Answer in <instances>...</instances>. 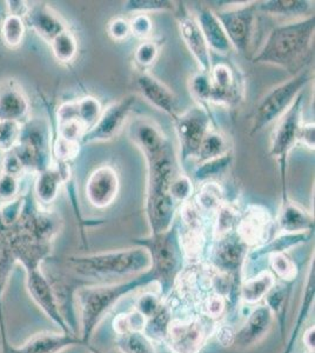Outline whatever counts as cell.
Returning <instances> with one entry per match:
<instances>
[{
    "instance_id": "cell-35",
    "label": "cell",
    "mask_w": 315,
    "mask_h": 353,
    "mask_svg": "<svg viewBox=\"0 0 315 353\" xmlns=\"http://www.w3.org/2000/svg\"><path fill=\"white\" fill-rule=\"evenodd\" d=\"M196 204L203 212H216L225 204L221 186L214 181H206L196 196Z\"/></svg>"
},
{
    "instance_id": "cell-32",
    "label": "cell",
    "mask_w": 315,
    "mask_h": 353,
    "mask_svg": "<svg viewBox=\"0 0 315 353\" xmlns=\"http://www.w3.org/2000/svg\"><path fill=\"white\" fill-rule=\"evenodd\" d=\"M116 345L120 353H158L153 341L143 331L116 336Z\"/></svg>"
},
{
    "instance_id": "cell-43",
    "label": "cell",
    "mask_w": 315,
    "mask_h": 353,
    "mask_svg": "<svg viewBox=\"0 0 315 353\" xmlns=\"http://www.w3.org/2000/svg\"><path fill=\"white\" fill-rule=\"evenodd\" d=\"M164 301L161 296H156V293L146 292L136 299L134 310L148 321L159 312L164 306Z\"/></svg>"
},
{
    "instance_id": "cell-31",
    "label": "cell",
    "mask_w": 315,
    "mask_h": 353,
    "mask_svg": "<svg viewBox=\"0 0 315 353\" xmlns=\"http://www.w3.org/2000/svg\"><path fill=\"white\" fill-rule=\"evenodd\" d=\"M311 4V1L300 0H268L256 3V8L270 16L300 17L309 11Z\"/></svg>"
},
{
    "instance_id": "cell-20",
    "label": "cell",
    "mask_w": 315,
    "mask_h": 353,
    "mask_svg": "<svg viewBox=\"0 0 315 353\" xmlns=\"http://www.w3.org/2000/svg\"><path fill=\"white\" fill-rule=\"evenodd\" d=\"M70 178L68 163L56 161V164H51L48 170L37 174L36 183L33 186V194L37 204L41 209L50 210L48 208L54 203L60 188L68 181Z\"/></svg>"
},
{
    "instance_id": "cell-13",
    "label": "cell",
    "mask_w": 315,
    "mask_h": 353,
    "mask_svg": "<svg viewBox=\"0 0 315 353\" xmlns=\"http://www.w3.org/2000/svg\"><path fill=\"white\" fill-rule=\"evenodd\" d=\"M134 104L136 97L130 94L108 105L106 109L101 111L96 124L85 133L81 144L108 141L114 138L124 128Z\"/></svg>"
},
{
    "instance_id": "cell-18",
    "label": "cell",
    "mask_w": 315,
    "mask_h": 353,
    "mask_svg": "<svg viewBox=\"0 0 315 353\" xmlns=\"http://www.w3.org/2000/svg\"><path fill=\"white\" fill-rule=\"evenodd\" d=\"M271 217L267 210L251 205L236 224V236L247 248H260L266 243Z\"/></svg>"
},
{
    "instance_id": "cell-16",
    "label": "cell",
    "mask_w": 315,
    "mask_h": 353,
    "mask_svg": "<svg viewBox=\"0 0 315 353\" xmlns=\"http://www.w3.org/2000/svg\"><path fill=\"white\" fill-rule=\"evenodd\" d=\"M216 241L213 250L214 269L233 277H240L243 261L247 259V246L233 232L216 238Z\"/></svg>"
},
{
    "instance_id": "cell-14",
    "label": "cell",
    "mask_w": 315,
    "mask_h": 353,
    "mask_svg": "<svg viewBox=\"0 0 315 353\" xmlns=\"http://www.w3.org/2000/svg\"><path fill=\"white\" fill-rule=\"evenodd\" d=\"M77 346L84 347L77 334L43 331L34 333L20 345H13L8 341L0 344V353H61Z\"/></svg>"
},
{
    "instance_id": "cell-46",
    "label": "cell",
    "mask_w": 315,
    "mask_h": 353,
    "mask_svg": "<svg viewBox=\"0 0 315 353\" xmlns=\"http://www.w3.org/2000/svg\"><path fill=\"white\" fill-rule=\"evenodd\" d=\"M227 298L223 297L221 294L218 293L212 294L211 297H207L203 301V306H201L203 316L211 321H216L221 317L227 309Z\"/></svg>"
},
{
    "instance_id": "cell-23",
    "label": "cell",
    "mask_w": 315,
    "mask_h": 353,
    "mask_svg": "<svg viewBox=\"0 0 315 353\" xmlns=\"http://www.w3.org/2000/svg\"><path fill=\"white\" fill-rule=\"evenodd\" d=\"M24 21L43 41L48 44L58 34L68 30V26L65 25L61 17L51 6L43 3L30 5V10Z\"/></svg>"
},
{
    "instance_id": "cell-58",
    "label": "cell",
    "mask_w": 315,
    "mask_h": 353,
    "mask_svg": "<svg viewBox=\"0 0 315 353\" xmlns=\"http://www.w3.org/2000/svg\"><path fill=\"white\" fill-rule=\"evenodd\" d=\"M90 353H106V352H103V351H100V350L96 349V347H92V349H90Z\"/></svg>"
},
{
    "instance_id": "cell-42",
    "label": "cell",
    "mask_w": 315,
    "mask_h": 353,
    "mask_svg": "<svg viewBox=\"0 0 315 353\" xmlns=\"http://www.w3.org/2000/svg\"><path fill=\"white\" fill-rule=\"evenodd\" d=\"M239 221V216L236 210L232 209L230 205L223 204L216 211V223L214 233L216 237H223L236 228Z\"/></svg>"
},
{
    "instance_id": "cell-7",
    "label": "cell",
    "mask_w": 315,
    "mask_h": 353,
    "mask_svg": "<svg viewBox=\"0 0 315 353\" xmlns=\"http://www.w3.org/2000/svg\"><path fill=\"white\" fill-rule=\"evenodd\" d=\"M24 166L25 173L43 172L52 161L51 130L41 119H28L21 124L18 144L12 150Z\"/></svg>"
},
{
    "instance_id": "cell-5",
    "label": "cell",
    "mask_w": 315,
    "mask_h": 353,
    "mask_svg": "<svg viewBox=\"0 0 315 353\" xmlns=\"http://www.w3.org/2000/svg\"><path fill=\"white\" fill-rule=\"evenodd\" d=\"M136 246H141L148 251L151 258L150 272L159 286L160 296L167 298L176 286L184 269L185 253L180 243L178 226L160 234H150L148 237L136 239Z\"/></svg>"
},
{
    "instance_id": "cell-50",
    "label": "cell",
    "mask_w": 315,
    "mask_h": 353,
    "mask_svg": "<svg viewBox=\"0 0 315 353\" xmlns=\"http://www.w3.org/2000/svg\"><path fill=\"white\" fill-rule=\"evenodd\" d=\"M19 178L0 173V203L12 201L19 196Z\"/></svg>"
},
{
    "instance_id": "cell-39",
    "label": "cell",
    "mask_w": 315,
    "mask_h": 353,
    "mask_svg": "<svg viewBox=\"0 0 315 353\" xmlns=\"http://www.w3.org/2000/svg\"><path fill=\"white\" fill-rule=\"evenodd\" d=\"M268 261H270L272 271L281 281L289 283L296 279L298 269L294 261H292L286 253H272L268 256Z\"/></svg>"
},
{
    "instance_id": "cell-27",
    "label": "cell",
    "mask_w": 315,
    "mask_h": 353,
    "mask_svg": "<svg viewBox=\"0 0 315 353\" xmlns=\"http://www.w3.org/2000/svg\"><path fill=\"white\" fill-rule=\"evenodd\" d=\"M16 264L8 230L0 221V344H4L8 341L5 325L4 293Z\"/></svg>"
},
{
    "instance_id": "cell-54",
    "label": "cell",
    "mask_w": 315,
    "mask_h": 353,
    "mask_svg": "<svg viewBox=\"0 0 315 353\" xmlns=\"http://www.w3.org/2000/svg\"><path fill=\"white\" fill-rule=\"evenodd\" d=\"M216 339L223 347H231L234 345L236 341V331L231 325H221L216 330Z\"/></svg>"
},
{
    "instance_id": "cell-41",
    "label": "cell",
    "mask_w": 315,
    "mask_h": 353,
    "mask_svg": "<svg viewBox=\"0 0 315 353\" xmlns=\"http://www.w3.org/2000/svg\"><path fill=\"white\" fill-rule=\"evenodd\" d=\"M77 108H78V116L83 124L91 129L93 125L96 124V121L99 119L101 114V105L100 101L94 97H84L77 101Z\"/></svg>"
},
{
    "instance_id": "cell-48",
    "label": "cell",
    "mask_w": 315,
    "mask_h": 353,
    "mask_svg": "<svg viewBox=\"0 0 315 353\" xmlns=\"http://www.w3.org/2000/svg\"><path fill=\"white\" fill-rule=\"evenodd\" d=\"M158 54H159V48L154 41H143L136 48V52H134V61L138 66L145 71V68L151 66L156 61Z\"/></svg>"
},
{
    "instance_id": "cell-37",
    "label": "cell",
    "mask_w": 315,
    "mask_h": 353,
    "mask_svg": "<svg viewBox=\"0 0 315 353\" xmlns=\"http://www.w3.org/2000/svg\"><path fill=\"white\" fill-rule=\"evenodd\" d=\"M232 159H233V156L228 151L223 156L200 163L199 166L194 171V178L196 181H207L212 176H218L227 169L228 166L231 165Z\"/></svg>"
},
{
    "instance_id": "cell-6",
    "label": "cell",
    "mask_w": 315,
    "mask_h": 353,
    "mask_svg": "<svg viewBox=\"0 0 315 353\" xmlns=\"http://www.w3.org/2000/svg\"><path fill=\"white\" fill-rule=\"evenodd\" d=\"M311 70L306 68L296 73V76L292 77L291 79L271 88L261 98V101L256 106L250 134L254 136L273 121L280 119L287 112V110L296 101V97L303 92V88L311 81Z\"/></svg>"
},
{
    "instance_id": "cell-17",
    "label": "cell",
    "mask_w": 315,
    "mask_h": 353,
    "mask_svg": "<svg viewBox=\"0 0 315 353\" xmlns=\"http://www.w3.org/2000/svg\"><path fill=\"white\" fill-rule=\"evenodd\" d=\"M119 192V178L116 170L103 165L94 170L86 183V197L96 209H105L116 201Z\"/></svg>"
},
{
    "instance_id": "cell-10",
    "label": "cell",
    "mask_w": 315,
    "mask_h": 353,
    "mask_svg": "<svg viewBox=\"0 0 315 353\" xmlns=\"http://www.w3.org/2000/svg\"><path fill=\"white\" fill-rule=\"evenodd\" d=\"M213 332V321L205 316L185 321L172 319L165 343L172 353H200Z\"/></svg>"
},
{
    "instance_id": "cell-44",
    "label": "cell",
    "mask_w": 315,
    "mask_h": 353,
    "mask_svg": "<svg viewBox=\"0 0 315 353\" xmlns=\"http://www.w3.org/2000/svg\"><path fill=\"white\" fill-rule=\"evenodd\" d=\"M21 124L14 121L0 123V150L3 152H10L19 141Z\"/></svg>"
},
{
    "instance_id": "cell-12",
    "label": "cell",
    "mask_w": 315,
    "mask_h": 353,
    "mask_svg": "<svg viewBox=\"0 0 315 353\" xmlns=\"http://www.w3.org/2000/svg\"><path fill=\"white\" fill-rule=\"evenodd\" d=\"M26 290L40 311L52 321L61 332L73 333L60 309L59 301L53 289L50 278L45 274L43 268L26 272ZM74 334V333H73Z\"/></svg>"
},
{
    "instance_id": "cell-30",
    "label": "cell",
    "mask_w": 315,
    "mask_h": 353,
    "mask_svg": "<svg viewBox=\"0 0 315 353\" xmlns=\"http://www.w3.org/2000/svg\"><path fill=\"white\" fill-rule=\"evenodd\" d=\"M280 229L286 233L312 232L314 219L311 214L294 203H283L279 216Z\"/></svg>"
},
{
    "instance_id": "cell-4",
    "label": "cell",
    "mask_w": 315,
    "mask_h": 353,
    "mask_svg": "<svg viewBox=\"0 0 315 353\" xmlns=\"http://www.w3.org/2000/svg\"><path fill=\"white\" fill-rule=\"evenodd\" d=\"M314 30V14L276 26L253 58V63L291 70L309 51Z\"/></svg>"
},
{
    "instance_id": "cell-56",
    "label": "cell",
    "mask_w": 315,
    "mask_h": 353,
    "mask_svg": "<svg viewBox=\"0 0 315 353\" xmlns=\"http://www.w3.org/2000/svg\"><path fill=\"white\" fill-rule=\"evenodd\" d=\"M8 8V16L19 17L24 19L30 10V3L21 0H8L5 3Z\"/></svg>"
},
{
    "instance_id": "cell-29",
    "label": "cell",
    "mask_w": 315,
    "mask_h": 353,
    "mask_svg": "<svg viewBox=\"0 0 315 353\" xmlns=\"http://www.w3.org/2000/svg\"><path fill=\"white\" fill-rule=\"evenodd\" d=\"M276 286V277L270 271H263L254 277L241 281L240 299L248 305H256L267 297L268 293Z\"/></svg>"
},
{
    "instance_id": "cell-21",
    "label": "cell",
    "mask_w": 315,
    "mask_h": 353,
    "mask_svg": "<svg viewBox=\"0 0 315 353\" xmlns=\"http://www.w3.org/2000/svg\"><path fill=\"white\" fill-rule=\"evenodd\" d=\"M136 84L138 91L145 99L154 106L161 112H165L172 118L178 114L176 113V98L171 90L161 83L151 73L141 71L136 77Z\"/></svg>"
},
{
    "instance_id": "cell-38",
    "label": "cell",
    "mask_w": 315,
    "mask_h": 353,
    "mask_svg": "<svg viewBox=\"0 0 315 353\" xmlns=\"http://www.w3.org/2000/svg\"><path fill=\"white\" fill-rule=\"evenodd\" d=\"M145 324H146V319L139 312H136V310L133 309L130 312L118 314L113 319L112 326H113V330H114L116 336H120V334L136 332V331H143L144 332Z\"/></svg>"
},
{
    "instance_id": "cell-57",
    "label": "cell",
    "mask_w": 315,
    "mask_h": 353,
    "mask_svg": "<svg viewBox=\"0 0 315 353\" xmlns=\"http://www.w3.org/2000/svg\"><path fill=\"white\" fill-rule=\"evenodd\" d=\"M303 343L305 349L309 353H314L315 349V327L314 325L309 326L303 336Z\"/></svg>"
},
{
    "instance_id": "cell-45",
    "label": "cell",
    "mask_w": 315,
    "mask_h": 353,
    "mask_svg": "<svg viewBox=\"0 0 315 353\" xmlns=\"http://www.w3.org/2000/svg\"><path fill=\"white\" fill-rule=\"evenodd\" d=\"M80 143L77 141H66L64 138L58 137L52 146V154L56 158V161L68 163L74 159L80 151Z\"/></svg>"
},
{
    "instance_id": "cell-40",
    "label": "cell",
    "mask_w": 315,
    "mask_h": 353,
    "mask_svg": "<svg viewBox=\"0 0 315 353\" xmlns=\"http://www.w3.org/2000/svg\"><path fill=\"white\" fill-rule=\"evenodd\" d=\"M173 1L166 0H130L124 3V11L128 13H143L148 14L160 11H176Z\"/></svg>"
},
{
    "instance_id": "cell-53",
    "label": "cell",
    "mask_w": 315,
    "mask_h": 353,
    "mask_svg": "<svg viewBox=\"0 0 315 353\" xmlns=\"http://www.w3.org/2000/svg\"><path fill=\"white\" fill-rule=\"evenodd\" d=\"M108 36L111 37L113 41H125L131 34L130 21H126L124 18H114L108 24Z\"/></svg>"
},
{
    "instance_id": "cell-15",
    "label": "cell",
    "mask_w": 315,
    "mask_h": 353,
    "mask_svg": "<svg viewBox=\"0 0 315 353\" xmlns=\"http://www.w3.org/2000/svg\"><path fill=\"white\" fill-rule=\"evenodd\" d=\"M176 19L179 25L180 36L183 38L186 48L200 68V72L210 73L211 71V54L199 25L196 23L193 13H190L185 6L176 8Z\"/></svg>"
},
{
    "instance_id": "cell-34",
    "label": "cell",
    "mask_w": 315,
    "mask_h": 353,
    "mask_svg": "<svg viewBox=\"0 0 315 353\" xmlns=\"http://www.w3.org/2000/svg\"><path fill=\"white\" fill-rule=\"evenodd\" d=\"M26 33V24L23 18L14 16L5 17L4 21L0 28L1 41L5 46L11 50L19 48L24 41Z\"/></svg>"
},
{
    "instance_id": "cell-19",
    "label": "cell",
    "mask_w": 315,
    "mask_h": 353,
    "mask_svg": "<svg viewBox=\"0 0 315 353\" xmlns=\"http://www.w3.org/2000/svg\"><path fill=\"white\" fill-rule=\"evenodd\" d=\"M276 316L267 304L256 306L250 314L243 325L236 331L234 345L239 349H250L267 336L274 324Z\"/></svg>"
},
{
    "instance_id": "cell-24",
    "label": "cell",
    "mask_w": 315,
    "mask_h": 353,
    "mask_svg": "<svg viewBox=\"0 0 315 353\" xmlns=\"http://www.w3.org/2000/svg\"><path fill=\"white\" fill-rule=\"evenodd\" d=\"M193 16L199 25L210 50H213L219 54H227L231 52L233 48L228 41L227 34L218 21L216 13L213 12L211 8H206L204 5H198Z\"/></svg>"
},
{
    "instance_id": "cell-1",
    "label": "cell",
    "mask_w": 315,
    "mask_h": 353,
    "mask_svg": "<svg viewBox=\"0 0 315 353\" xmlns=\"http://www.w3.org/2000/svg\"><path fill=\"white\" fill-rule=\"evenodd\" d=\"M150 284H156V279L148 270V272L126 281L78 286L74 292V306L79 318L78 334L84 347L92 349L91 341L96 330L121 298Z\"/></svg>"
},
{
    "instance_id": "cell-8",
    "label": "cell",
    "mask_w": 315,
    "mask_h": 353,
    "mask_svg": "<svg viewBox=\"0 0 315 353\" xmlns=\"http://www.w3.org/2000/svg\"><path fill=\"white\" fill-rule=\"evenodd\" d=\"M303 93L301 92L296 97V101L287 110V112L280 118L279 124L272 134L270 154L276 159L280 165L281 181H283V203L287 201L286 170H287L288 156L292 150L294 149L299 139L300 129L303 124Z\"/></svg>"
},
{
    "instance_id": "cell-36",
    "label": "cell",
    "mask_w": 315,
    "mask_h": 353,
    "mask_svg": "<svg viewBox=\"0 0 315 353\" xmlns=\"http://www.w3.org/2000/svg\"><path fill=\"white\" fill-rule=\"evenodd\" d=\"M227 152V144H226L225 138L219 133L214 132L211 130L205 136L204 141L200 145L199 152H198L196 159L200 163H204V161L223 156Z\"/></svg>"
},
{
    "instance_id": "cell-59",
    "label": "cell",
    "mask_w": 315,
    "mask_h": 353,
    "mask_svg": "<svg viewBox=\"0 0 315 353\" xmlns=\"http://www.w3.org/2000/svg\"><path fill=\"white\" fill-rule=\"evenodd\" d=\"M0 123H1V121H0Z\"/></svg>"
},
{
    "instance_id": "cell-9",
    "label": "cell",
    "mask_w": 315,
    "mask_h": 353,
    "mask_svg": "<svg viewBox=\"0 0 315 353\" xmlns=\"http://www.w3.org/2000/svg\"><path fill=\"white\" fill-rule=\"evenodd\" d=\"M173 121L179 141L181 161L186 163L194 159L205 136L211 131V118L207 110L203 104L193 105L184 113L176 114Z\"/></svg>"
},
{
    "instance_id": "cell-49",
    "label": "cell",
    "mask_w": 315,
    "mask_h": 353,
    "mask_svg": "<svg viewBox=\"0 0 315 353\" xmlns=\"http://www.w3.org/2000/svg\"><path fill=\"white\" fill-rule=\"evenodd\" d=\"M192 192H193V185L190 176L185 174H178L172 181L171 196L176 203H186L190 201Z\"/></svg>"
},
{
    "instance_id": "cell-33",
    "label": "cell",
    "mask_w": 315,
    "mask_h": 353,
    "mask_svg": "<svg viewBox=\"0 0 315 353\" xmlns=\"http://www.w3.org/2000/svg\"><path fill=\"white\" fill-rule=\"evenodd\" d=\"M53 56L61 64H68L74 61L78 53V41L70 30L60 33L50 43Z\"/></svg>"
},
{
    "instance_id": "cell-11",
    "label": "cell",
    "mask_w": 315,
    "mask_h": 353,
    "mask_svg": "<svg viewBox=\"0 0 315 353\" xmlns=\"http://www.w3.org/2000/svg\"><path fill=\"white\" fill-rule=\"evenodd\" d=\"M214 13L227 34L232 48L240 53H246L256 23V3H236Z\"/></svg>"
},
{
    "instance_id": "cell-28",
    "label": "cell",
    "mask_w": 315,
    "mask_h": 353,
    "mask_svg": "<svg viewBox=\"0 0 315 353\" xmlns=\"http://www.w3.org/2000/svg\"><path fill=\"white\" fill-rule=\"evenodd\" d=\"M314 259H313V261H311L309 266H308L307 276H306V281H305V288H303V297L300 301L299 309H298V313H296V323L293 325V329H292L291 334H289V338H288L283 353L293 352L298 337H299L301 330H303V325L312 311V306L314 304Z\"/></svg>"
},
{
    "instance_id": "cell-55",
    "label": "cell",
    "mask_w": 315,
    "mask_h": 353,
    "mask_svg": "<svg viewBox=\"0 0 315 353\" xmlns=\"http://www.w3.org/2000/svg\"><path fill=\"white\" fill-rule=\"evenodd\" d=\"M315 128L314 123H308L303 124L299 132V139L298 141L305 145L309 150H314L315 145Z\"/></svg>"
},
{
    "instance_id": "cell-22",
    "label": "cell",
    "mask_w": 315,
    "mask_h": 353,
    "mask_svg": "<svg viewBox=\"0 0 315 353\" xmlns=\"http://www.w3.org/2000/svg\"><path fill=\"white\" fill-rule=\"evenodd\" d=\"M31 111V104L23 88L14 81L0 85V121L24 124Z\"/></svg>"
},
{
    "instance_id": "cell-25",
    "label": "cell",
    "mask_w": 315,
    "mask_h": 353,
    "mask_svg": "<svg viewBox=\"0 0 315 353\" xmlns=\"http://www.w3.org/2000/svg\"><path fill=\"white\" fill-rule=\"evenodd\" d=\"M128 136L144 157L158 152L170 143L158 125L146 118H138L130 124Z\"/></svg>"
},
{
    "instance_id": "cell-26",
    "label": "cell",
    "mask_w": 315,
    "mask_h": 353,
    "mask_svg": "<svg viewBox=\"0 0 315 353\" xmlns=\"http://www.w3.org/2000/svg\"><path fill=\"white\" fill-rule=\"evenodd\" d=\"M211 97L210 101L218 105L236 104L239 101V85L234 71L227 64L216 65L210 71Z\"/></svg>"
},
{
    "instance_id": "cell-52",
    "label": "cell",
    "mask_w": 315,
    "mask_h": 353,
    "mask_svg": "<svg viewBox=\"0 0 315 353\" xmlns=\"http://www.w3.org/2000/svg\"><path fill=\"white\" fill-rule=\"evenodd\" d=\"M1 173L8 174V176H16V178H20L24 174V166L13 151L5 152L3 161H1Z\"/></svg>"
},
{
    "instance_id": "cell-51",
    "label": "cell",
    "mask_w": 315,
    "mask_h": 353,
    "mask_svg": "<svg viewBox=\"0 0 315 353\" xmlns=\"http://www.w3.org/2000/svg\"><path fill=\"white\" fill-rule=\"evenodd\" d=\"M130 28H131V34L139 39H146L153 31V23L148 14L138 13L130 21Z\"/></svg>"
},
{
    "instance_id": "cell-2",
    "label": "cell",
    "mask_w": 315,
    "mask_h": 353,
    "mask_svg": "<svg viewBox=\"0 0 315 353\" xmlns=\"http://www.w3.org/2000/svg\"><path fill=\"white\" fill-rule=\"evenodd\" d=\"M148 161L146 217L151 234L166 232L174 225L176 201L171 196L172 181L178 176L176 154L171 143L145 157Z\"/></svg>"
},
{
    "instance_id": "cell-47",
    "label": "cell",
    "mask_w": 315,
    "mask_h": 353,
    "mask_svg": "<svg viewBox=\"0 0 315 353\" xmlns=\"http://www.w3.org/2000/svg\"><path fill=\"white\" fill-rule=\"evenodd\" d=\"M190 91L200 101H210L211 79L210 73L199 72L190 79Z\"/></svg>"
},
{
    "instance_id": "cell-3",
    "label": "cell",
    "mask_w": 315,
    "mask_h": 353,
    "mask_svg": "<svg viewBox=\"0 0 315 353\" xmlns=\"http://www.w3.org/2000/svg\"><path fill=\"white\" fill-rule=\"evenodd\" d=\"M66 263L78 277L98 281L99 284L125 281V278L136 277L151 268L150 254L141 246L71 256L66 258Z\"/></svg>"
}]
</instances>
